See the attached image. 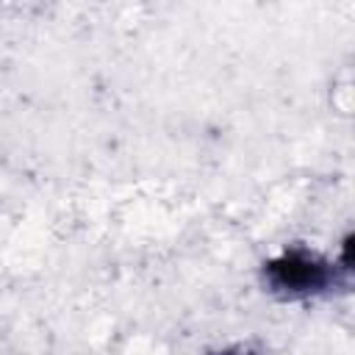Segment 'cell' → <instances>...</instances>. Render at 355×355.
Returning a JSON list of instances; mask_svg holds the SVG:
<instances>
[{"label":"cell","instance_id":"1","mask_svg":"<svg viewBox=\"0 0 355 355\" xmlns=\"http://www.w3.org/2000/svg\"><path fill=\"white\" fill-rule=\"evenodd\" d=\"M258 288L280 305H308L341 294V275L333 255L305 241H288L258 263Z\"/></svg>","mask_w":355,"mask_h":355},{"label":"cell","instance_id":"3","mask_svg":"<svg viewBox=\"0 0 355 355\" xmlns=\"http://www.w3.org/2000/svg\"><path fill=\"white\" fill-rule=\"evenodd\" d=\"M205 355H269V352L255 341H233V344L216 347V349H211Z\"/></svg>","mask_w":355,"mask_h":355},{"label":"cell","instance_id":"2","mask_svg":"<svg viewBox=\"0 0 355 355\" xmlns=\"http://www.w3.org/2000/svg\"><path fill=\"white\" fill-rule=\"evenodd\" d=\"M333 261H336V266H338L344 291L355 294V227H349V230L338 239V250H336Z\"/></svg>","mask_w":355,"mask_h":355}]
</instances>
